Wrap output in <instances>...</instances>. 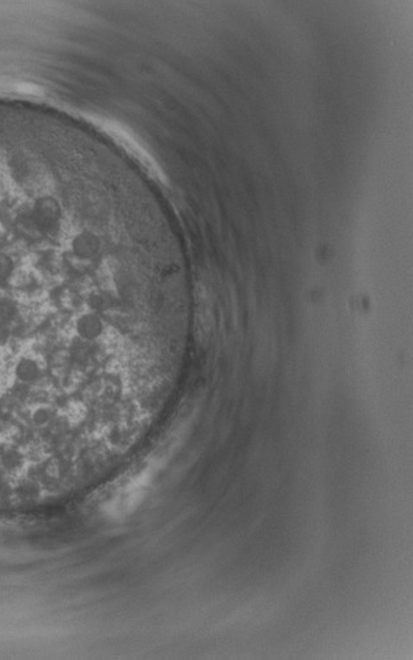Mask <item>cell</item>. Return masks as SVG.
Wrapping results in <instances>:
<instances>
[{"label":"cell","instance_id":"1","mask_svg":"<svg viewBox=\"0 0 413 660\" xmlns=\"http://www.w3.org/2000/svg\"><path fill=\"white\" fill-rule=\"evenodd\" d=\"M75 329L81 340L94 341L101 337L103 322L97 315L85 313L76 320Z\"/></svg>","mask_w":413,"mask_h":660},{"label":"cell","instance_id":"2","mask_svg":"<svg viewBox=\"0 0 413 660\" xmlns=\"http://www.w3.org/2000/svg\"><path fill=\"white\" fill-rule=\"evenodd\" d=\"M71 249L77 258H92L100 249V240L92 232H81L72 239Z\"/></svg>","mask_w":413,"mask_h":660}]
</instances>
